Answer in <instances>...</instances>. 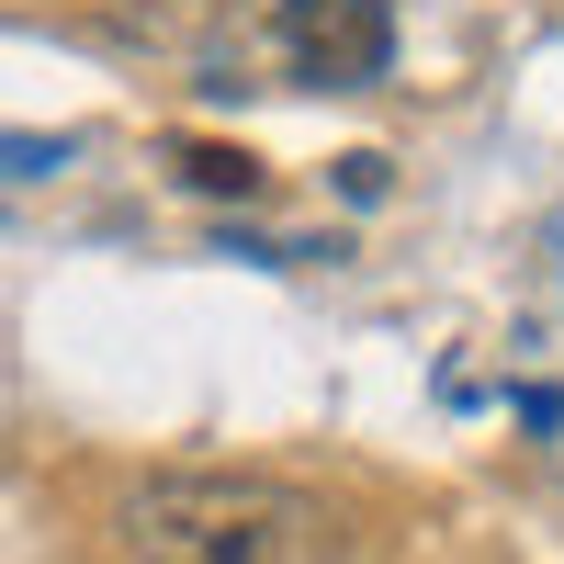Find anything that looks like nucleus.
I'll list each match as a JSON object with an SVG mask.
<instances>
[{
	"label": "nucleus",
	"instance_id": "obj_1",
	"mask_svg": "<svg viewBox=\"0 0 564 564\" xmlns=\"http://www.w3.org/2000/svg\"><path fill=\"white\" fill-rule=\"evenodd\" d=\"M113 553L124 564H327L339 520L282 475L170 463V475H135L113 497Z\"/></svg>",
	"mask_w": 564,
	"mask_h": 564
},
{
	"label": "nucleus",
	"instance_id": "obj_2",
	"mask_svg": "<svg viewBox=\"0 0 564 564\" xmlns=\"http://www.w3.org/2000/svg\"><path fill=\"white\" fill-rule=\"evenodd\" d=\"M271 34L294 57V79H316V90H361V79L395 68V12L384 0H282Z\"/></svg>",
	"mask_w": 564,
	"mask_h": 564
},
{
	"label": "nucleus",
	"instance_id": "obj_3",
	"mask_svg": "<svg viewBox=\"0 0 564 564\" xmlns=\"http://www.w3.org/2000/svg\"><path fill=\"white\" fill-rule=\"evenodd\" d=\"M170 170L193 181V193H260V159H249V148H204V135H181Z\"/></svg>",
	"mask_w": 564,
	"mask_h": 564
}]
</instances>
